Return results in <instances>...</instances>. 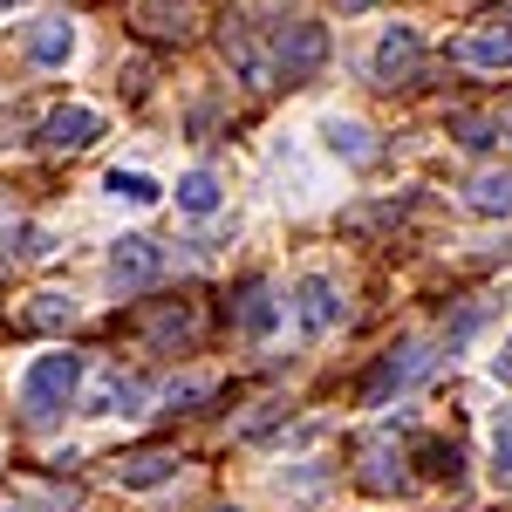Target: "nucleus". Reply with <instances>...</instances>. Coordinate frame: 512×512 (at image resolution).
<instances>
[{
  "mask_svg": "<svg viewBox=\"0 0 512 512\" xmlns=\"http://www.w3.org/2000/svg\"><path fill=\"white\" fill-rule=\"evenodd\" d=\"M82 390V355L55 349V355H35L21 369V417L28 424H48L55 410H69V396Z\"/></svg>",
  "mask_w": 512,
  "mask_h": 512,
  "instance_id": "nucleus-1",
  "label": "nucleus"
},
{
  "mask_svg": "<svg viewBox=\"0 0 512 512\" xmlns=\"http://www.w3.org/2000/svg\"><path fill=\"white\" fill-rule=\"evenodd\" d=\"M451 55L465 69H478V76H506L512 69V14H492V21L465 28V35L451 41Z\"/></svg>",
  "mask_w": 512,
  "mask_h": 512,
  "instance_id": "nucleus-2",
  "label": "nucleus"
},
{
  "mask_svg": "<svg viewBox=\"0 0 512 512\" xmlns=\"http://www.w3.org/2000/svg\"><path fill=\"white\" fill-rule=\"evenodd\" d=\"M96 137H103V110H89V103H69L41 123V151H89Z\"/></svg>",
  "mask_w": 512,
  "mask_h": 512,
  "instance_id": "nucleus-3",
  "label": "nucleus"
},
{
  "mask_svg": "<svg viewBox=\"0 0 512 512\" xmlns=\"http://www.w3.org/2000/svg\"><path fill=\"white\" fill-rule=\"evenodd\" d=\"M424 369H431V355L417 349V342H403V349H390L383 362H376V369H369V376H362V403H383L390 390H403V383H417Z\"/></svg>",
  "mask_w": 512,
  "mask_h": 512,
  "instance_id": "nucleus-4",
  "label": "nucleus"
},
{
  "mask_svg": "<svg viewBox=\"0 0 512 512\" xmlns=\"http://www.w3.org/2000/svg\"><path fill=\"white\" fill-rule=\"evenodd\" d=\"M158 274H164V246H158V239H117V253H110V280H117L123 294L151 287Z\"/></svg>",
  "mask_w": 512,
  "mask_h": 512,
  "instance_id": "nucleus-5",
  "label": "nucleus"
},
{
  "mask_svg": "<svg viewBox=\"0 0 512 512\" xmlns=\"http://www.w3.org/2000/svg\"><path fill=\"white\" fill-rule=\"evenodd\" d=\"M294 315H301L308 335H328V328L342 321V294H335V280H328V274H301V287H294Z\"/></svg>",
  "mask_w": 512,
  "mask_h": 512,
  "instance_id": "nucleus-6",
  "label": "nucleus"
},
{
  "mask_svg": "<svg viewBox=\"0 0 512 512\" xmlns=\"http://www.w3.org/2000/svg\"><path fill=\"white\" fill-rule=\"evenodd\" d=\"M417 55H424V41H417V28H390V35L376 41V55H369V69H376V82H410L417 76Z\"/></svg>",
  "mask_w": 512,
  "mask_h": 512,
  "instance_id": "nucleus-7",
  "label": "nucleus"
},
{
  "mask_svg": "<svg viewBox=\"0 0 512 512\" xmlns=\"http://www.w3.org/2000/svg\"><path fill=\"white\" fill-rule=\"evenodd\" d=\"M321 62H328V35H321V28L301 21V28H287V35H280V76H287V82L315 76Z\"/></svg>",
  "mask_w": 512,
  "mask_h": 512,
  "instance_id": "nucleus-8",
  "label": "nucleus"
},
{
  "mask_svg": "<svg viewBox=\"0 0 512 512\" xmlns=\"http://www.w3.org/2000/svg\"><path fill=\"white\" fill-rule=\"evenodd\" d=\"M233 321L246 328V335H274L280 308H274V294H267V280H246V287H239V308H233Z\"/></svg>",
  "mask_w": 512,
  "mask_h": 512,
  "instance_id": "nucleus-9",
  "label": "nucleus"
},
{
  "mask_svg": "<svg viewBox=\"0 0 512 512\" xmlns=\"http://www.w3.org/2000/svg\"><path fill=\"white\" fill-rule=\"evenodd\" d=\"M89 410H96V417H137V410H144V383H130V376H103L96 396H89Z\"/></svg>",
  "mask_w": 512,
  "mask_h": 512,
  "instance_id": "nucleus-10",
  "label": "nucleus"
},
{
  "mask_svg": "<svg viewBox=\"0 0 512 512\" xmlns=\"http://www.w3.org/2000/svg\"><path fill=\"white\" fill-rule=\"evenodd\" d=\"M117 478H123V492H151L164 478H178V458H171V451H144V458H123Z\"/></svg>",
  "mask_w": 512,
  "mask_h": 512,
  "instance_id": "nucleus-11",
  "label": "nucleus"
},
{
  "mask_svg": "<svg viewBox=\"0 0 512 512\" xmlns=\"http://www.w3.org/2000/svg\"><path fill=\"white\" fill-rule=\"evenodd\" d=\"M69 48H76V28H69V21H35V35H28V55H35L41 69L69 62Z\"/></svg>",
  "mask_w": 512,
  "mask_h": 512,
  "instance_id": "nucleus-12",
  "label": "nucleus"
},
{
  "mask_svg": "<svg viewBox=\"0 0 512 512\" xmlns=\"http://www.w3.org/2000/svg\"><path fill=\"white\" fill-rule=\"evenodd\" d=\"M219 178H212V171H185V178H178V212H192V219H205V212H219Z\"/></svg>",
  "mask_w": 512,
  "mask_h": 512,
  "instance_id": "nucleus-13",
  "label": "nucleus"
},
{
  "mask_svg": "<svg viewBox=\"0 0 512 512\" xmlns=\"http://www.w3.org/2000/svg\"><path fill=\"white\" fill-rule=\"evenodd\" d=\"M321 137H328V151H335V158H349V164H362L369 151H376V144H369V130L349 123V117H328V123H321Z\"/></svg>",
  "mask_w": 512,
  "mask_h": 512,
  "instance_id": "nucleus-14",
  "label": "nucleus"
},
{
  "mask_svg": "<svg viewBox=\"0 0 512 512\" xmlns=\"http://www.w3.org/2000/svg\"><path fill=\"white\" fill-rule=\"evenodd\" d=\"M465 198H472V212H506L512 219V171H478Z\"/></svg>",
  "mask_w": 512,
  "mask_h": 512,
  "instance_id": "nucleus-15",
  "label": "nucleus"
},
{
  "mask_svg": "<svg viewBox=\"0 0 512 512\" xmlns=\"http://www.w3.org/2000/svg\"><path fill=\"white\" fill-rule=\"evenodd\" d=\"M103 192H110V198H123V205H158V198H164V185L151 178V171H110V178H103Z\"/></svg>",
  "mask_w": 512,
  "mask_h": 512,
  "instance_id": "nucleus-16",
  "label": "nucleus"
},
{
  "mask_svg": "<svg viewBox=\"0 0 512 512\" xmlns=\"http://www.w3.org/2000/svg\"><path fill=\"white\" fill-rule=\"evenodd\" d=\"M417 465L431 478H451V485H458V478H465V451L444 444V437H424V444H417Z\"/></svg>",
  "mask_w": 512,
  "mask_h": 512,
  "instance_id": "nucleus-17",
  "label": "nucleus"
},
{
  "mask_svg": "<svg viewBox=\"0 0 512 512\" xmlns=\"http://www.w3.org/2000/svg\"><path fill=\"white\" fill-rule=\"evenodd\" d=\"M451 137L472 144V151H485V144H499V123L492 117H451Z\"/></svg>",
  "mask_w": 512,
  "mask_h": 512,
  "instance_id": "nucleus-18",
  "label": "nucleus"
},
{
  "mask_svg": "<svg viewBox=\"0 0 512 512\" xmlns=\"http://www.w3.org/2000/svg\"><path fill=\"white\" fill-rule=\"evenodd\" d=\"M28 321H35V328H69V321H76V301H69V294H41V308Z\"/></svg>",
  "mask_w": 512,
  "mask_h": 512,
  "instance_id": "nucleus-19",
  "label": "nucleus"
},
{
  "mask_svg": "<svg viewBox=\"0 0 512 512\" xmlns=\"http://www.w3.org/2000/svg\"><path fill=\"white\" fill-rule=\"evenodd\" d=\"M185 335H192V308H171L151 321V342H185Z\"/></svg>",
  "mask_w": 512,
  "mask_h": 512,
  "instance_id": "nucleus-20",
  "label": "nucleus"
},
{
  "mask_svg": "<svg viewBox=\"0 0 512 512\" xmlns=\"http://www.w3.org/2000/svg\"><path fill=\"white\" fill-rule=\"evenodd\" d=\"M492 472L512 478V424H499V437H492Z\"/></svg>",
  "mask_w": 512,
  "mask_h": 512,
  "instance_id": "nucleus-21",
  "label": "nucleus"
},
{
  "mask_svg": "<svg viewBox=\"0 0 512 512\" xmlns=\"http://www.w3.org/2000/svg\"><path fill=\"white\" fill-rule=\"evenodd\" d=\"M14 253H21V260H48V253H55V246H48V233H35V226H28V233H21V246H14Z\"/></svg>",
  "mask_w": 512,
  "mask_h": 512,
  "instance_id": "nucleus-22",
  "label": "nucleus"
},
{
  "mask_svg": "<svg viewBox=\"0 0 512 512\" xmlns=\"http://www.w3.org/2000/svg\"><path fill=\"white\" fill-rule=\"evenodd\" d=\"M342 7H349V14H355V7H369V0H342Z\"/></svg>",
  "mask_w": 512,
  "mask_h": 512,
  "instance_id": "nucleus-23",
  "label": "nucleus"
},
{
  "mask_svg": "<svg viewBox=\"0 0 512 512\" xmlns=\"http://www.w3.org/2000/svg\"><path fill=\"white\" fill-rule=\"evenodd\" d=\"M219 512H239V506H219Z\"/></svg>",
  "mask_w": 512,
  "mask_h": 512,
  "instance_id": "nucleus-24",
  "label": "nucleus"
}]
</instances>
